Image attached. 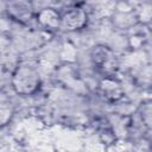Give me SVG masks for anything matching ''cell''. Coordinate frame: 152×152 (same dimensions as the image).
I'll list each match as a JSON object with an SVG mask.
<instances>
[{
    "instance_id": "cell-1",
    "label": "cell",
    "mask_w": 152,
    "mask_h": 152,
    "mask_svg": "<svg viewBox=\"0 0 152 152\" xmlns=\"http://www.w3.org/2000/svg\"><path fill=\"white\" fill-rule=\"evenodd\" d=\"M11 87L19 96L36 95L42 87V77L38 69L28 63L18 64L11 76Z\"/></svg>"
},
{
    "instance_id": "cell-2",
    "label": "cell",
    "mask_w": 152,
    "mask_h": 152,
    "mask_svg": "<svg viewBox=\"0 0 152 152\" xmlns=\"http://www.w3.org/2000/svg\"><path fill=\"white\" fill-rule=\"evenodd\" d=\"M90 61L93 66L101 76L115 75L119 69V58L114 50L104 44L93 46L90 51Z\"/></svg>"
},
{
    "instance_id": "cell-3",
    "label": "cell",
    "mask_w": 152,
    "mask_h": 152,
    "mask_svg": "<svg viewBox=\"0 0 152 152\" xmlns=\"http://www.w3.org/2000/svg\"><path fill=\"white\" fill-rule=\"evenodd\" d=\"M36 12L33 0H5L6 17L18 25H30L34 20Z\"/></svg>"
},
{
    "instance_id": "cell-4",
    "label": "cell",
    "mask_w": 152,
    "mask_h": 152,
    "mask_svg": "<svg viewBox=\"0 0 152 152\" xmlns=\"http://www.w3.org/2000/svg\"><path fill=\"white\" fill-rule=\"evenodd\" d=\"M89 15L81 5H70L61 11V30L66 32H78L87 27Z\"/></svg>"
},
{
    "instance_id": "cell-5",
    "label": "cell",
    "mask_w": 152,
    "mask_h": 152,
    "mask_svg": "<svg viewBox=\"0 0 152 152\" xmlns=\"http://www.w3.org/2000/svg\"><path fill=\"white\" fill-rule=\"evenodd\" d=\"M97 93L103 101L112 104L120 102L125 96L124 86L115 75L102 76L97 83Z\"/></svg>"
},
{
    "instance_id": "cell-6",
    "label": "cell",
    "mask_w": 152,
    "mask_h": 152,
    "mask_svg": "<svg viewBox=\"0 0 152 152\" xmlns=\"http://www.w3.org/2000/svg\"><path fill=\"white\" fill-rule=\"evenodd\" d=\"M34 21L38 27L49 33L58 32L61 30V11L51 6L42 7L36 12Z\"/></svg>"
},
{
    "instance_id": "cell-7",
    "label": "cell",
    "mask_w": 152,
    "mask_h": 152,
    "mask_svg": "<svg viewBox=\"0 0 152 152\" xmlns=\"http://www.w3.org/2000/svg\"><path fill=\"white\" fill-rule=\"evenodd\" d=\"M13 114H14V110L11 104L0 102V128L7 126L11 122Z\"/></svg>"
},
{
    "instance_id": "cell-8",
    "label": "cell",
    "mask_w": 152,
    "mask_h": 152,
    "mask_svg": "<svg viewBox=\"0 0 152 152\" xmlns=\"http://www.w3.org/2000/svg\"><path fill=\"white\" fill-rule=\"evenodd\" d=\"M141 120H142V124H145V126L147 128H150V126H151V104H150V101L142 103Z\"/></svg>"
}]
</instances>
